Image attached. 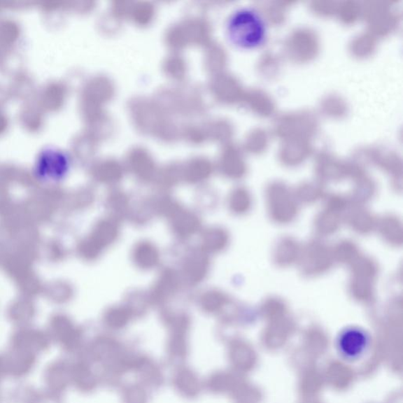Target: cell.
Returning a JSON list of instances; mask_svg holds the SVG:
<instances>
[{
	"label": "cell",
	"instance_id": "cell-1",
	"mask_svg": "<svg viewBox=\"0 0 403 403\" xmlns=\"http://www.w3.org/2000/svg\"><path fill=\"white\" fill-rule=\"evenodd\" d=\"M269 29L266 19L253 8H239L226 23V35L235 47L243 50L260 48L266 43Z\"/></svg>",
	"mask_w": 403,
	"mask_h": 403
},
{
	"label": "cell",
	"instance_id": "cell-2",
	"mask_svg": "<svg viewBox=\"0 0 403 403\" xmlns=\"http://www.w3.org/2000/svg\"><path fill=\"white\" fill-rule=\"evenodd\" d=\"M69 165L71 162L65 153L56 150H45L37 160L36 174L44 182H57L67 174Z\"/></svg>",
	"mask_w": 403,
	"mask_h": 403
},
{
	"label": "cell",
	"instance_id": "cell-3",
	"mask_svg": "<svg viewBox=\"0 0 403 403\" xmlns=\"http://www.w3.org/2000/svg\"><path fill=\"white\" fill-rule=\"evenodd\" d=\"M208 258L203 250L194 251L189 255L183 266V276L189 283L202 281L207 274Z\"/></svg>",
	"mask_w": 403,
	"mask_h": 403
},
{
	"label": "cell",
	"instance_id": "cell-4",
	"mask_svg": "<svg viewBox=\"0 0 403 403\" xmlns=\"http://www.w3.org/2000/svg\"><path fill=\"white\" fill-rule=\"evenodd\" d=\"M178 276L173 270H166L157 280L151 290L150 301L153 304H162L168 300L178 289Z\"/></svg>",
	"mask_w": 403,
	"mask_h": 403
},
{
	"label": "cell",
	"instance_id": "cell-5",
	"mask_svg": "<svg viewBox=\"0 0 403 403\" xmlns=\"http://www.w3.org/2000/svg\"><path fill=\"white\" fill-rule=\"evenodd\" d=\"M169 218L171 219L173 230L182 238L190 237L200 228L199 218L194 213L182 210L181 207Z\"/></svg>",
	"mask_w": 403,
	"mask_h": 403
},
{
	"label": "cell",
	"instance_id": "cell-6",
	"mask_svg": "<svg viewBox=\"0 0 403 403\" xmlns=\"http://www.w3.org/2000/svg\"><path fill=\"white\" fill-rule=\"evenodd\" d=\"M119 234V225L116 220L113 218H106L101 220L98 224L94 233L93 248L97 254L113 242H115Z\"/></svg>",
	"mask_w": 403,
	"mask_h": 403
},
{
	"label": "cell",
	"instance_id": "cell-7",
	"mask_svg": "<svg viewBox=\"0 0 403 403\" xmlns=\"http://www.w3.org/2000/svg\"><path fill=\"white\" fill-rule=\"evenodd\" d=\"M160 260V252L153 243L142 241L135 246L132 251V260L138 268L151 269L157 266Z\"/></svg>",
	"mask_w": 403,
	"mask_h": 403
},
{
	"label": "cell",
	"instance_id": "cell-8",
	"mask_svg": "<svg viewBox=\"0 0 403 403\" xmlns=\"http://www.w3.org/2000/svg\"><path fill=\"white\" fill-rule=\"evenodd\" d=\"M174 386L185 398L193 399L201 390V383L197 374L188 368L181 369L174 379Z\"/></svg>",
	"mask_w": 403,
	"mask_h": 403
},
{
	"label": "cell",
	"instance_id": "cell-9",
	"mask_svg": "<svg viewBox=\"0 0 403 403\" xmlns=\"http://www.w3.org/2000/svg\"><path fill=\"white\" fill-rule=\"evenodd\" d=\"M367 346V339L362 333L349 332L345 333L339 340V351L346 358L355 359L360 357Z\"/></svg>",
	"mask_w": 403,
	"mask_h": 403
},
{
	"label": "cell",
	"instance_id": "cell-10",
	"mask_svg": "<svg viewBox=\"0 0 403 403\" xmlns=\"http://www.w3.org/2000/svg\"><path fill=\"white\" fill-rule=\"evenodd\" d=\"M132 315L128 308L112 307L105 313L104 323L110 329L121 330L127 325Z\"/></svg>",
	"mask_w": 403,
	"mask_h": 403
},
{
	"label": "cell",
	"instance_id": "cell-11",
	"mask_svg": "<svg viewBox=\"0 0 403 403\" xmlns=\"http://www.w3.org/2000/svg\"><path fill=\"white\" fill-rule=\"evenodd\" d=\"M222 236L218 229L206 230L202 236V250L205 253L219 250Z\"/></svg>",
	"mask_w": 403,
	"mask_h": 403
},
{
	"label": "cell",
	"instance_id": "cell-12",
	"mask_svg": "<svg viewBox=\"0 0 403 403\" xmlns=\"http://www.w3.org/2000/svg\"><path fill=\"white\" fill-rule=\"evenodd\" d=\"M123 400L124 403H147L148 394L140 386H130L125 390Z\"/></svg>",
	"mask_w": 403,
	"mask_h": 403
},
{
	"label": "cell",
	"instance_id": "cell-13",
	"mask_svg": "<svg viewBox=\"0 0 403 403\" xmlns=\"http://www.w3.org/2000/svg\"><path fill=\"white\" fill-rule=\"evenodd\" d=\"M200 304L204 311L213 312L219 304V296L215 292H206L200 299Z\"/></svg>",
	"mask_w": 403,
	"mask_h": 403
},
{
	"label": "cell",
	"instance_id": "cell-14",
	"mask_svg": "<svg viewBox=\"0 0 403 403\" xmlns=\"http://www.w3.org/2000/svg\"><path fill=\"white\" fill-rule=\"evenodd\" d=\"M127 205L128 200L125 195H111L108 199V206L115 212H123Z\"/></svg>",
	"mask_w": 403,
	"mask_h": 403
}]
</instances>
